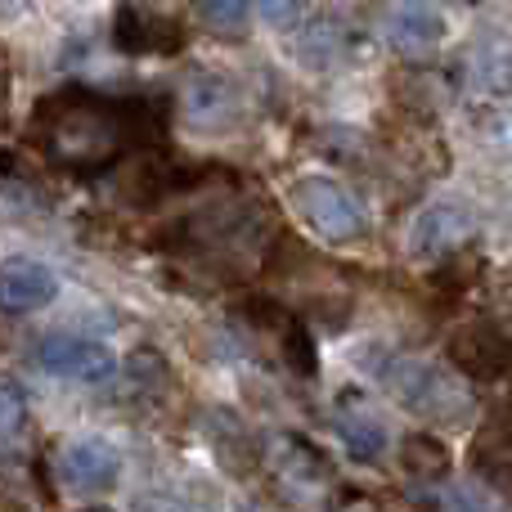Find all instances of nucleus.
Returning <instances> with one entry per match:
<instances>
[{
  "label": "nucleus",
  "mask_w": 512,
  "mask_h": 512,
  "mask_svg": "<svg viewBox=\"0 0 512 512\" xmlns=\"http://www.w3.org/2000/svg\"><path fill=\"white\" fill-rule=\"evenodd\" d=\"M162 104L113 99L95 90H63L36 104L32 144L63 171H104L135 144V135H162Z\"/></svg>",
  "instance_id": "f257e3e1"
},
{
  "label": "nucleus",
  "mask_w": 512,
  "mask_h": 512,
  "mask_svg": "<svg viewBox=\"0 0 512 512\" xmlns=\"http://www.w3.org/2000/svg\"><path fill=\"white\" fill-rule=\"evenodd\" d=\"M387 382L400 405L414 409L427 423H454V418H468V409H472L468 391L445 369H436V364H427V360H400L396 369L387 373Z\"/></svg>",
  "instance_id": "f03ea898"
},
{
  "label": "nucleus",
  "mask_w": 512,
  "mask_h": 512,
  "mask_svg": "<svg viewBox=\"0 0 512 512\" xmlns=\"http://www.w3.org/2000/svg\"><path fill=\"white\" fill-rule=\"evenodd\" d=\"M292 203H297L301 221L315 234H324L328 243H351L369 230V216H364V203L351 194L346 185L328 176H306L292 189Z\"/></svg>",
  "instance_id": "7ed1b4c3"
},
{
  "label": "nucleus",
  "mask_w": 512,
  "mask_h": 512,
  "mask_svg": "<svg viewBox=\"0 0 512 512\" xmlns=\"http://www.w3.org/2000/svg\"><path fill=\"white\" fill-rule=\"evenodd\" d=\"M59 481L77 495H108L122 477V454L113 450L99 436H81V441H68L59 450Z\"/></svg>",
  "instance_id": "20e7f679"
},
{
  "label": "nucleus",
  "mask_w": 512,
  "mask_h": 512,
  "mask_svg": "<svg viewBox=\"0 0 512 512\" xmlns=\"http://www.w3.org/2000/svg\"><path fill=\"white\" fill-rule=\"evenodd\" d=\"M472 234H477L472 207L441 198V203H427L423 212L414 216V225H409V252L414 256H445V252H459Z\"/></svg>",
  "instance_id": "39448f33"
},
{
  "label": "nucleus",
  "mask_w": 512,
  "mask_h": 512,
  "mask_svg": "<svg viewBox=\"0 0 512 512\" xmlns=\"http://www.w3.org/2000/svg\"><path fill=\"white\" fill-rule=\"evenodd\" d=\"M36 360L41 369L59 373V378H77V382H104L113 378L117 360L104 342H90V337H72V333H54L36 346Z\"/></svg>",
  "instance_id": "423d86ee"
},
{
  "label": "nucleus",
  "mask_w": 512,
  "mask_h": 512,
  "mask_svg": "<svg viewBox=\"0 0 512 512\" xmlns=\"http://www.w3.org/2000/svg\"><path fill=\"white\" fill-rule=\"evenodd\" d=\"M59 297V274L32 256H9L0 265V310L5 315H32Z\"/></svg>",
  "instance_id": "0eeeda50"
},
{
  "label": "nucleus",
  "mask_w": 512,
  "mask_h": 512,
  "mask_svg": "<svg viewBox=\"0 0 512 512\" xmlns=\"http://www.w3.org/2000/svg\"><path fill=\"white\" fill-rule=\"evenodd\" d=\"M113 41L122 54H167L180 45V27L162 9L149 5H117Z\"/></svg>",
  "instance_id": "6e6552de"
},
{
  "label": "nucleus",
  "mask_w": 512,
  "mask_h": 512,
  "mask_svg": "<svg viewBox=\"0 0 512 512\" xmlns=\"http://www.w3.org/2000/svg\"><path fill=\"white\" fill-rule=\"evenodd\" d=\"M450 355L463 373H472V378H504V373H512V342L486 324L463 328V333L450 342Z\"/></svg>",
  "instance_id": "1a4fd4ad"
},
{
  "label": "nucleus",
  "mask_w": 512,
  "mask_h": 512,
  "mask_svg": "<svg viewBox=\"0 0 512 512\" xmlns=\"http://www.w3.org/2000/svg\"><path fill=\"white\" fill-rule=\"evenodd\" d=\"M279 450L288 454V459L279 463L283 495H288V504L310 508V499H315V486H324V481H328V459L310 441H301V436H283Z\"/></svg>",
  "instance_id": "9d476101"
},
{
  "label": "nucleus",
  "mask_w": 512,
  "mask_h": 512,
  "mask_svg": "<svg viewBox=\"0 0 512 512\" xmlns=\"http://www.w3.org/2000/svg\"><path fill=\"white\" fill-rule=\"evenodd\" d=\"M387 36L400 54L423 59V54H432L436 45L445 41V18L436 14L432 5H400V9H391V18H387Z\"/></svg>",
  "instance_id": "9b49d317"
},
{
  "label": "nucleus",
  "mask_w": 512,
  "mask_h": 512,
  "mask_svg": "<svg viewBox=\"0 0 512 512\" xmlns=\"http://www.w3.org/2000/svg\"><path fill=\"white\" fill-rule=\"evenodd\" d=\"M337 436H342L346 454H351L355 463H378L382 450H387V427L373 414H346L342 423H337Z\"/></svg>",
  "instance_id": "f8f14e48"
},
{
  "label": "nucleus",
  "mask_w": 512,
  "mask_h": 512,
  "mask_svg": "<svg viewBox=\"0 0 512 512\" xmlns=\"http://www.w3.org/2000/svg\"><path fill=\"white\" fill-rule=\"evenodd\" d=\"M252 14L256 9L243 5V0H207V5H198V18H203L207 32H216V36H243Z\"/></svg>",
  "instance_id": "ddd939ff"
},
{
  "label": "nucleus",
  "mask_w": 512,
  "mask_h": 512,
  "mask_svg": "<svg viewBox=\"0 0 512 512\" xmlns=\"http://www.w3.org/2000/svg\"><path fill=\"white\" fill-rule=\"evenodd\" d=\"M279 346H283V360L301 373V378H315L319 360H315V342H310V328L301 319H288L279 333Z\"/></svg>",
  "instance_id": "4468645a"
},
{
  "label": "nucleus",
  "mask_w": 512,
  "mask_h": 512,
  "mask_svg": "<svg viewBox=\"0 0 512 512\" xmlns=\"http://www.w3.org/2000/svg\"><path fill=\"white\" fill-rule=\"evenodd\" d=\"M400 459H405V468L418 472V477H441L445 463H450V454H445V445L436 441V436L418 432V436L405 441V454H400Z\"/></svg>",
  "instance_id": "2eb2a0df"
},
{
  "label": "nucleus",
  "mask_w": 512,
  "mask_h": 512,
  "mask_svg": "<svg viewBox=\"0 0 512 512\" xmlns=\"http://www.w3.org/2000/svg\"><path fill=\"white\" fill-rule=\"evenodd\" d=\"M27 427V405H23V391L14 382H0V445L18 441Z\"/></svg>",
  "instance_id": "dca6fc26"
},
{
  "label": "nucleus",
  "mask_w": 512,
  "mask_h": 512,
  "mask_svg": "<svg viewBox=\"0 0 512 512\" xmlns=\"http://www.w3.org/2000/svg\"><path fill=\"white\" fill-rule=\"evenodd\" d=\"M189 113H194L198 122H221V117H230V95H225L216 81H203V86H194Z\"/></svg>",
  "instance_id": "f3484780"
},
{
  "label": "nucleus",
  "mask_w": 512,
  "mask_h": 512,
  "mask_svg": "<svg viewBox=\"0 0 512 512\" xmlns=\"http://www.w3.org/2000/svg\"><path fill=\"white\" fill-rule=\"evenodd\" d=\"M301 14H306L301 5H274V0H270V5H256V18H265L270 27H292Z\"/></svg>",
  "instance_id": "a211bd4d"
},
{
  "label": "nucleus",
  "mask_w": 512,
  "mask_h": 512,
  "mask_svg": "<svg viewBox=\"0 0 512 512\" xmlns=\"http://www.w3.org/2000/svg\"><path fill=\"white\" fill-rule=\"evenodd\" d=\"M81 512H113V508H104V504H95V508H81Z\"/></svg>",
  "instance_id": "6ab92c4d"
}]
</instances>
